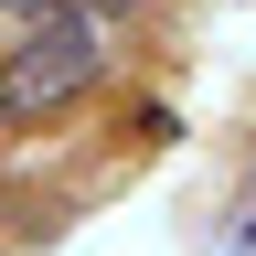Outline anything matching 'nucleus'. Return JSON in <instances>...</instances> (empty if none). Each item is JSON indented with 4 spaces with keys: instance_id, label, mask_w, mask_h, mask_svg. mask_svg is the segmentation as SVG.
Returning <instances> with one entry per match:
<instances>
[{
    "instance_id": "nucleus-3",
    "label": "nucleus",
    "mask_w": 256,
    "mask_h": 256,
    "mask_svg": "<svg viewBox=\"0 0 256 256\" xmlns=\"http://www.w3.org/2000/svg\"><path fill=\"white\" fill-rule=\"evenodd\" d=\"M0 11H54V0H0Z\"/></svg>"
},
{
    "instance_id": "nucleus-1",
    "label": "nucleus",
    "mask_w": 256,
    "mask_h": 256,
    "mask_svg": "<svg viewBox=\"0 0 256 256\" xmlns=\"http://www.w3.org/2000/svg\"><path fill=\"white\" fill-rule=\"evenodd\" d=\"M96 64H107V43H96V22L86 11H54L32 43L0 64V128H32V118H54V107H75V96L96 86Z\"/></svg>"
},
{
    "instance_id": "nucleus-2",
    "label": "nucleus",
    "mask_w": 256,
    "mask_h": 256,
    "mask_svg": "<svg viewBox=\"0 0 256 256\" xmlns=\"http://www.w3.org/2000/svg\"><path fill=\"white\" fill-rule=\"evenodd\" d=\"M203 256H256V192H246V203L214 224V246H203Z\"/></svg>"
}]
</instances>
